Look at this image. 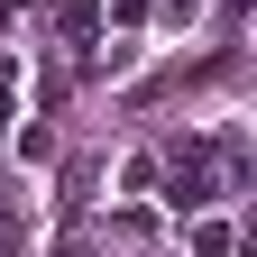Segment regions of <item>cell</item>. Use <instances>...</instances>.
<instances>
[{
  "label": "cell",
  "instance_id": "6da1fadb",
  "mask_svg": "<svg viewBox=\"0 0 257 257\" xmlns=\"http://www.w3.org/2000/svg\"><path fill=\"white\" fill-rule=\"evenodd\" d=\"M166 202H175V211H202V202H211V147H184V156H175Z\"/></svg>",
  "mask_w": 257,
  "mask_h": 257
},
{
  "label": "cell",
  "instance_id": "7a4b0ae2",
  "mask_svg": "<svg viewBox=\"0 0 257 257\" xmlns=\"http://www.w3.org/2000/svg\"><path fill=\"white\" fill-rule=\"evenodd\" d=\"M55 19H64V37H101V0H55Z\"/></svg>",
  "mask_w": 257,
  "mask_h": 257
},
{
  "label": "cell",
  "instance_id": "3957f363",
  "mask_svg": "<svg viewBox=\"0 0 257 257\" xmlns=\"http://www.w3.org/2000/svg\"><path fill=\"white\" fill-rule=\"evenodd\" d=\"M230 248H239L230 220H193V257H230Z\"/></svg>",
  "mask_w": 257,
  "mask_h": 257
},
{
  "label": "cell",
  "instance_id": "277c9868",
  "mask_svg": "<svg viewBox=\"0 0 257 257\" xmlns=\"http://www.w3.org/2000/svg\"><path fill=\"white\" fill-rule=\"evenodd\" d=\"M10 101H19V64L0 55V119H10Z\"/></svg>",
  "mask_w": 257,
  "mask_h": 257
},
{
  "label": "cell",
  "instance_id": "5b68a950",
  "mask_svg": "<svg viewBox=\"0 0 257 257\" xmlns=\"http://www.w3.org/2000/svg\"><path fill=\"white\" fill-rule=\"evenodd\" d=\"M110 19H147V0H110Z\"/></svg>",
  "mask_w": 257,
  "mask_h": 257
},
{
  "label": "cell",
  "instance_id": "8992f818",
  "mask_svg": "<svg viewBox=\"0 0 257 257\" xmlns=\"http://www.w3.org/2000/svg\"><path fill=\"white\" fill-rule=\"evenodd\" d=\"M55 257H74V248H55Z\"/></svg>",
  "mask_w": 257,
  "mask_h": 257
}]
</instances>
